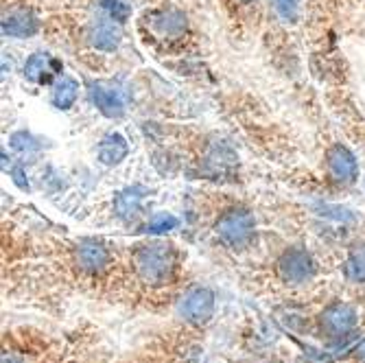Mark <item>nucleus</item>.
I'll return each mask as SVG.
<instances>
[{
  "instance_id": "2eb2a0df",
  "label": "nucleus",
  "mask_w": 365,
  "mask_h": 363,
  "mask_svg": "<svg viewBox=\"0 0 365 363\" xmlns=\"http://www.w3.org/2000/svg\"><path fill=\"white\" fill-rule=\"evenodd\" d=\"M79 96V83L71 77H61V81L53 90V106L57 110H68L75 106Z\"/></svg>"
},
{
  "instance_id": "7ed1b4c3",
  "label": "nucleus",
  "mask_w": 365,
  "mask_h": 363,
  "mask_svg": "<svg viewBox=\"0 0 365 363\" xmlns=\"http://www.w3.org/2000/svg\"><path fill=\"white\" fill-rule=\"evenodd\" d=\"M278 274L289 285H302L315 276V262L309 252L300 247H291L278 260Z\"/></svg>"
},
{
  "instance_id": "f257e3e1",
  "label": "nucleus",
  "mask_w": 365,
  "mask_h": 363,
  "mask_svg": "<svg viewBox=\"0 0 365 363\" xmlns=\"http://www.w3.org/2000/svg\"><path fill=\"white\" fill-rule=\"evenodd\" d=\"M134 267L143 282L151 287L167 285L173 278V270H175L173 250L160 241L145 243L134 252Z\"/></svg>"
},
{
  "instance_id": "f3484780",
  "label": "nucleus",
  "mask_w": 365,
  "mask_h": 363,
  "mask_svg": "<svg viewBox=\"0 0 365 363\" xmlns=\"http://www.w3.org/2000/svg\"><path fill=\"white\" fill-rule=\"evenodd\" d=\"M178 225V219L173 217V215H158V217H153L149 223H147V227H145V232H149V235H160V232H169V230H173Z\"/></svg>"
},
{
  "instance_id": "1a4fd4ad",
  "label": "nucleus",
  "mask_w": 365,
  "mask_h": 363,
  "mask_svg": "<svg viewBox=\"0 0 365 363\" xmlns=\"http://www.w3.org/2000/svg\"><path fill=\"white\" fill-rule=\"evenodd\" d=\"M75 260H77V265L81 272L86 274H101L106 267H108V262H110V252L103 243H98V241H83L79 243L77 252H75Z\"/></svg>"
},
{
  "instance_id": "412c9836",
  "label": "nucleus",
  "mask_w": 365,
  "mask_h": 363,
  "mask_svg": "<svg viewBox=\"0 0 365 363\" xmlns=\"http://www.w3.org/2000/svg\"><path fill=\"white\" fill-rule=\"evenodd\" d=\"M14 182L22 188V190H29V182L24 180V171H22V167H14Z\"/></svg>"
},
{
  "instance_id": "9b49d317",
  "label": "nucleus",
  "mask_w": 365,
  "mask_h": 363,
  "mask_svg": "<svg viewBox=\"0 0 365 363\" xmlns=\"http://www.w3.org/2000/svg\"><path fill=\"white\" fill-rule=\"evenodd\" d=\"M3 33L9 38H31L38 33V18L26 9H14L3 16Z\"/></svg>"
},
{
  "instance_id": "ddd939ff",
  "label": "nucleus",
  "mask_w": 365,
  "mask_h": 363,
  "mask_svg": "<svg viewBox=\"0 0 365 363\" xmlns=\"http://www.w3.org/2000/svg\"><path fill=\"white\" fill-rule=\"evenodd\" d=\"M55 61L51 59L48 53H36L31 55L24 63V77L36 81V83H48L51 77L55 75Z\"/></svg>"
},
{
  "instance_id": "4be33fe9",
  "label": "nucleus",
  "mask_w": 365,
  "mask_h": 363,
  "mask_svg": "<svg viewBox=\"0 0 365 363\" xmlns=\"http://www.w3.org/2000/svg\"><path fill=\"white\" fill-rule=\"evenodd\" d=\"M354 357H356V363H365V342H361L354 348Z\"/></svg>"
},
{
  "instance_id": "6e6552de",
  "label": "nucleus",
  "mask_w": 365,
  "mask_h": 363,
  "mask_svg": "<svg viewBox=\"0 0 365 363\" xmlns=\"http://www.w3.org/2000/svg\"><path fill=\"white\" fill-rule=\"evenodd\" d=\"M116 20L108 18H94L88 26V42L96 51L112 53L120 44V29L114 24Z\"/></svg>"
},
{
  "instance_id": "dca6fc26",
  "label": "nucleus",
  "mask_w": 365,
  "mask_h": 363,
  "mask_svg": "<svg viewBox=\"0 0 365 363\" xmlns=\"http://www.w3.org/2000/svg\"><path fill=\"white\" fill-rule=\"evenodd\" d=\"M344 274L350 282H365V245H356L346 265H344Z\"/></svg>"
},
{
  "instance_id": "423d86ee",
  "label": "nucleus",
  "mask_w": 365,
  "mask_h": 363,
  "mask_svg": "<svg viewBox=\"0 0 365 363\" xmlns=\"http://www.w3.org/2000/svg\"><path fill=\"white\" fill-rule=\"evenodd\" d=\"M90 98L96 110L108 118H120L125 114V96L123 92L106 81L90 83Z\"/></svg>"
},
{
  "instance_id": "5701e85b",
  "label": "nucleus",
  "mask_w": 365,
  "mask_h": 363,
  "mask_svg": "<svg viewBox=\"0 0 365 363\" xmlns=\"http://www.w3.org/2000/svg\"><path fill=\"white\" fill-rule=\"evenodd\" d=\"M241 3H252V0H241Z\"/></svg>"
},
{
  "instance_id": "a211bd4d",
  "label": "nucleus",
  "mask_w": 365,
  "mask_h": 363,
  "mask_svg": "<svg viewBox=\"0 0 365 363\" xmlns=\"http://www.w3.org/2000/svg\"><path fill=\"white\" fill-rule=\"evenodd\" d=\"M11 147L22 151V153H33V151H40V143L33 138L31 134H26V131H18V134H14L11 138Z\"/></svg>"
},
{
  "instance_id": "4468645a",
  "label": "nucleus",
  "mask_w": 365,
  "mask_h": 363,
  "mask_svg": "<svg viewBox=\"0 0 365 363\" xmlns=\"http://www.w3.org/2000/svg\"><path fill=\"white\" fill-rule=\"evenodd\" d=\"M145 188L143 186H131V188H125L116 195L114 200V210L120 219H131L136 217L138 210H140V202L145 197Z\"/></svg>"
},
{
  "instance_id": "6ab92c4d",
  "label": "nucleus",
  "mask_w": 365,
  "mask_h": 363,
  "mask_svg": "<svg viewBox=\"0 0 365 363\" xmlns=\"http://www.w3.org/2000/svg\"><path fill=\"white\" fill-rule=\"evenodd\" d=\"M101 7L108 11V16L116 22H125L127 16H129V7L123 3V0H98Z\"/></svg>"
},
{
  "instance_id": "f8f14e48",
  "label": "nucleus",
  "mask_w": 365,
  "mask_h": 363,
  "mask_svg": "<svg viewBox=\"0 0 365 363\" xmlns=\"http://www.w3.org/2000/svg\"><path fill=\"white\" fill-rule=\"evenodd\" d=\"M127 140L120 136V134H108L103 136L101 145H98L96 153H98V160H101L106 167H116L118 162H123L127 158Z\"/></svg>"
},
{
  "instance_id": "f03ea898",
  "label": "nucleus",
  "mask_w": 365,
  "mask_h": 363,
  "mask_svg": "<svg viewBox=\"0 0 365 363\" xmlns=\"http://www.w3.org/2000/svg\"><path fill=\"white\" fill-rule=\"evenodd\" d=\"M254 225L256 223H254V217H252L250 210H245V208H230V210H225L217 219L215 232H217V237L225 245L241 247V245H245L252 239Z\"/></svg>"
},
{
  "instance_id": "9d476101",
  "label": "nucleus",
  "mask_w": 365,
  "mask_h": 363,
  "mask_svg": "<svg viewBox=\"0 0 365 363\" xmlns=\"http://www.w3.org/2000/svg\"><path fill=\"white\" fill-rule=\"evenodd\" d=\"M147 20L151 24V29L158 33V36H162V38H182L184 33H186V26H188L186 16L182 11H178V9L155 11Z\"/></svg>"
},
{
  "instance_id": "20e7f679",
  "label": "nucleus",
  "mask_w": 365,
  "mask_h": 363,
  "mask_svg": "<svg viewBox=\"0 0 365 363\" xmlns=\"http://www.w3.org/2000/svg\"><path fill=\"white\" fill-rule=\"evenodd\" d=\"M180 313L186 322H190L195 326L206 324L215 313V293L208 287L190 289L180 305Z\"/></svg>"
},
{
  "instance_id": "0eeeda50",
  "label": "nucleus",
  "mask_w": 365,
  "mask_h": 363,
  "mask_svg": "<svg viewBox=\"0 0 365 363\" xmlns=\"http://www.w3.org/2000/svg\"><path fill=\"white\" fill-rule=\"evenodd\" d=\"M326 164H328V173L333 175V180H337L341 184H352L359 175L356 158L344 145L330 147V151L326 153Z\"/></svg>"
},
{
  "instance_id": "aec40b11",
  "label": "nucleus",
  "mask_w": 365,
  "mask_h": 363,
  "mask_svg": "<svg viewBox=\"0 0 365 363\" xmlns=\"http://www.w3.org/2000/svg\"><path fill=\"white\" fill-rule=\"evenodd\" d=\"M276 9L284 20H295V16H297L295 0H276Z\"/></svg>"
},
{
  "instance_id": "39448f33",
  "label": "nucleus",
  "mask_w": 365,
  "mask_h": 363,
  "mask_svg": "<svg viewBox=\"0 0 365 363\" xmlns=\"http://www.w3.org/2000/svg\"><path fill=\"white\" fill-rule=\"evenodd\" d=\"M356 324V311L346 305V302H335L330 305L322 315H319V326L322 333L330 339L346 337Z\"/></svg>"
}]
</instances>
